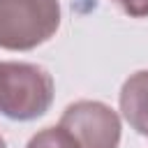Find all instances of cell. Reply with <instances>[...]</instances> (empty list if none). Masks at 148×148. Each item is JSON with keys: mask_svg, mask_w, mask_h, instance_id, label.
Here are the masks:
<instances>
[{"mask_svg": "<svg viewBox=\"0 0 148 148\" xmlns=\"http://www.w3.org/2000/svg\"><path fill=\"white\" fill-rule=\"evenodd\" d=\"M53 102V76L32 62H0V113L9 120H35Z\"/></svg>", "mask_w": 148, "mask_h": 148, "instance_id": "1", "label": "cell"}, {"mask_svg": "<svg viewBox=\"0 0 148 148\" xmlns=\"http://www.w3.org/2000/svg\"><path fill=\"white\" fill-rule=\"evenodd\" d=\"M60 28L58 0H0V49L30 51Z\"/></svg>", "mask_w": 148, "mask_h": 148, "instance_id": "2", "label": "cell"}, {"mask_svg": "<svg viewBox=\"0 0 148 148\" xmlns=\"http://www.w3.org/2000/svg\"><path fill=\"white\" fill-rule=\"evenodd\" d=\"M65 127L79 148H118L120 143V118L118 113L95 99H79L69 104L60 116Z\"/></svg>", "mask_w": 148, "mask_h": 148, "instance_id": "3", "label": "cell"}, {"mask_svg": "<svg viewBox=\"0 0 148 148\" xmlns=\"http://www.w3.org/2000/svg\"><path fill=\"white\" fill-rule=\"evenodd\" d=\"M120 111L132 130L148 134V69L134 72L120 88Z\"/></svg>", "mask_w": 148, "mask_h": 148, "instance_id": "4", "label": "cell"}, {"mask_svg": "<svg viewBox=\"0 0 148 148\" xmlns=\"http://www.w3.org/2000/svg\"><path fill=\"white\" fill-rule=\"evenodd\" d=\"M25 148H79V143L74 141V136L65 130V127H44L39 130Z\"/></svg>", "mask_w": 148, "mask_h": 148, "instance_id": "5", "label": "cell"}, {"mask_svg": "<svg viewBox=\"0 0 148 148\" xmlns=\"http://www.w3.org/2000/svg\"><path fill=\"white\" fill-rule=\"evenodd\" d=\"M125 14L134 18H146L148 16V0H113Z\"/></svg>", "mask_w": 148, "mask_h": 148, "instance_id": "6", "label": "cell"}, {"mask_svg": "<svg viewBox=\"0 0 148 148\" xmlns=\"http://www.w3.org/2000/svg\"><path fill=\"white\" fill-rule=\"evenodd\" d=\"M0 148H7V143H5V139H2V134H0Z\"/></svg>", "mask_w": 148, "mask_h": 148, "instance_id": "7", "label": "cell"}]
</instances>
